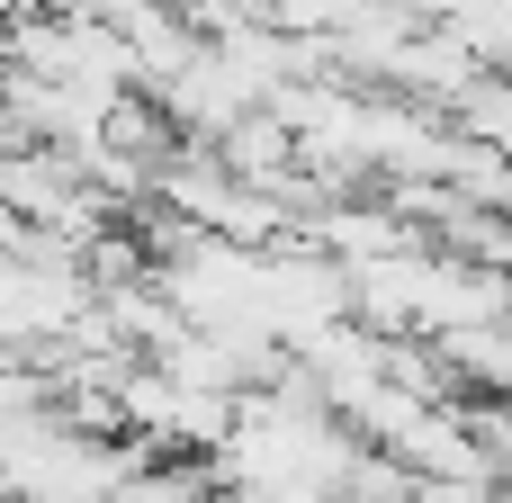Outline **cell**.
I'll use <instances>...</instances> for the list:
<instances>
[{"label":"cell","instance_id":"obj_1","mask_svg":"<svg viewBox=\"0 0 512 503\" xmlns=\"http://www.w3.org/2000/svg\"><path fill=\"white\" fill-rule=\"evenodd\" d=\"M135 441L117 432H81L63 414H27V423H0V503H108L135 477Z\"/></svg>","mask_w":512,"mask_h":503},{"label":"cell","instance_id":"obj_2","mask_svg":"<svg viewBox=\"0 0 512 503\" xmlns=\"http://www.w3.org/2000/svg\"><path fill=\"white\" fill-rule=\"evenodd\" d=\"M189 503H234V495H225V486H216V477H207V486H198V495H189Z\"/></svg>","mask_w":512,"mask_h":503},{"label":"cell","instance_id":"obj_3","mask_svg":"<svg viewBox=\"0 0 512 503\" xmlns=\"http://www.w3.org/2000/svg\"><path fill=\"white\" fill-rule=\"evenodd\" d=\"M9 18H18V0H0V27H9Z\"/></svg>","mask_w":512,"mask_h":503}]
</instances>
